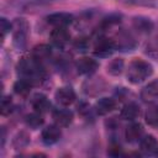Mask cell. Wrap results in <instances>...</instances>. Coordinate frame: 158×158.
Segmentation results:
<instances>
[{
    "mask_svg": "<svg viewBox=\"0 0 158 158\" xmlns=\"http://www.w3.org/2000/svg\"><path fill=\"white\" fill-rule=\"evenodd\" d=\"M16 69L20 78L28 80L32 85H40L46 79V72L42 63L35 59L32 56L21 58Z\"/></svg>",
    "mask_w": 158,
    "mask_h": 158,
    "instance_id": "6da1fadb",
    "label": "cell"
},
{
    "mask_svg": "<svg viewBox=\"0 0 158 158\" xmlns=\"http://www.w3.org/2000/svg\"><path fill=\"white\" fill-rule=\"evenodd\" d=\"M153 73V67L151 63L143 59H133L127 68V80L132 84H139L149 78Z\"/></svg>",
    "mask_w": 158,
    "mask_h": 158,
    "instance_id": "7a4b0ae2",
    "label": "cell"
},
{
    "mask_svg": "<svg viewBox=\"0 0 158 158\" xmlns=\"http://www.w3.org/2000/svg\"><path fill=\"white\" fill-rule=\"evenodd\" d=\"M28 23L25 19H16L12 22L11 32H12V40L15 47L19 49L25 48L26 41H27V35H28Z\"/></svg>",
    "mask_w": 158,
    "mask_h": 158,
    "instance_id": "3957f363",
    "label": "cell"
},
{
    "mask_svg": "<svg viewBox=\"0 0 158 158\" xmlns=\"http://www.w3.org/2000/svg\"><path fill=\"white\" fill-rule=\"evenodd\" d=\"M112 41H114L115 48L118 49V51H122V52L132 51V49H135L136 46H137L135 37L131 35V32H128V31L125 30V28L118 30V31L116 32V35L114 36Z\"/></svg>",
    "mask_w": 158,
    "mask_h": 158,
    "instance_id": "277c9868",
    "label": "cell"
},
{
    "mask_svg": "<svg viewBox=\"0 0 158 158\" xmlns=\"http://www.w3.org/2000/svg\"><path fill=\"white\" fill-rule=\"evenodd\" d=\"M115 49L116 48H115V44H114L112 38L106 37V36H99L95 40L94 46H93L94 54L96 57H101V58H105V57L111 56Z\"/></svg>",
    "mask_w": 158,
    "mask_h": 158,
    "instance_id": "5b68a950",
    "label": "cell"
},
{
    "mask_svg": "<svg viewBox=\"0 0 158 158\" xmlns=\"http://www.w3.org/2000/svg\"><path fill=\"white\" fill-rule=\"evenodd\" d=\"M62 136V131H60V126H58L57 123L53 125H48L42 130L41 133V139L46 146H52L54 143H57L59 141Z\"/></svg>",
    "mask_w": 158,
    "mask_h": 158,
    "instance_id": "8992f818",
    "label": "cell"
},
{
    "mask_svg": "<svg viewBox=\"0 0 158 158\" xmlns=\"http://www.w3.org/2000/svg\"><path fill=\"white\" fill-rule=\"evenodd\" d=\"M99 68V63L90 57H81L75 62V69L81 75H91Z\"/></svg>",
    "mask_w": 158,
    "mask_h": 158,
    "instance_id": "52a82bcc",
    "label": "cell"
},
{
    "mask_svg": "<svg viewBox=\"0 0 158 158\" xmlns=\"http://www.w3.org/2000/svg\"><path fill=\"white\" fill-rule=\"evenodd\" d=\"M49 40L57 48H63L69 43L70 33L67 31V27H54L49 35Z\"/></svg>",
    "mask_w": 158,
    "mask_h": 158,
    "instance_id": "ba28073f",
    "label": "cell"
},
{
    "mask_svg": "<svg viewBox=\"0 0 158 158\" xmlns=\"http://www.w3.org/2000/svg\"><path fill=\"white\" fill-rule=\"evenodd\" d=\"M54 99L60 105V106H69L72 105L75 99H77V95H75V91L70 88V86H62L59 88L56 94H54Z\"/></svg>",
    "mask_w": 158,
    "mask_h": 158,
    "instance_id": "9c48e42d",
    "label": "cell"
},
{
    "mask_svg": "<svg viewBox=\"0 0 158 158\" xmlns=\"http://www.w3.org/2000/svg\"><path fill=\"white\" fill-rule=\"evenodd\" d=\"M74 21V17L69 12H54L47 16V22L53 27H67Z\"/></svg>",
    "mask_w": 158,
    "mask_h": 158,
    "instance_id": "30bf717a",
    "label": "cell"
},
{
    "mask_svg": "<svg viewBox=\"0 0 158 158\" xmlns=\"http://www.w3.org/2000/svg\"><path fill=\"white\" fill-rule=\"evenodd\" d=\"M31 106L35 111L40 114H44L51 110V101L44 94L37 93L31 98Z\"/></svg>",
    "mask_w": 158,
    "mask_h": 158,
    "instance_id": "8fae6325",
    "label": "cell"
},
{
    "mask_svg": "<svg viewBox=\"0 0 158 158\" xmlns=\"http://www.w3.org/2000/svg\"><path fill=\"white\" fill-rule=\"evenodd\" d=\"M141 99L146 102H154L158 100V79L149 81L141 90Z\"/></svg>",
    "mask_w": 158,
    "mask_h": 158,
    "instance_id": "7c38bea8",
    "label": "cell"
},
{
    "mask_svg": "<svg viewBox=\"0 0 158 158\" xmlns=\"http://www.w3.org/2000/svg\"><path fill=\"white\" fill-rule=\"evenodd\" d=\"M54 122L60 127H67L73 121V112L69 109H56L52 112Z\"/></svg>",
    "mask_w": 158,
    "mask_h": 158,
    "instance_id": "4fadbf2b",
    "label": "cell"
},
{
    "mask_svg": "<svg viewBox=\"0 0 158 158\" xmlns=\"http://www.w3.org/2000/svg\"><path fill=\"white\" fill-rule=\"evenodd\" d=\"M139 148L144 154H156L158 151V141L152 135L142 136V138L139 139Z\"/></svg>",
    "mask_w": 158,
    "mask_h": 158,
    "instance_id": "5bb4252c",
    "label": "cell"
},
{
    "mask_svg": "<svg viewBox=\"0 0 158 158\" xmlns=\"http://www.w3.org/2000/svg\"><path fill=\"white\" fill-rule=\"evenodd\" d=\"M143 136V127L138 122H132L130 123L126 130H125V138L130 143L138 142Z\"/></svg>",
    "mask_w": 158,
    "mask_h": 158,
    "instance_id": "9a60e30c",
    "label": "cell"
},
{
    "mask_svg": "<svg viewBox=\"0 0 158 158\" xmlns=\"http://www.w3.org/2000/svg\"><path fill=\"white\" fill-rule=\"evenodd\" d=\"M116 107V100L112 98H100L96 102H95V112L98 115H107L109 112H111Z\"/></svg>",
    "mask_w": 158,
    "mask_h": 158,
    "instance_id": "2e32d148",
    "label": "cell"
},
{
    "mask_svg": "<svg viewBox=\"0 0 158 158\" xmlns=\"http://www.w3.org/2000/svg\"><path fill=\"white\" fill-rule=\"evenodd\" d=\"M138 115H139V106L135 101H130L125 104L120 112L121 118L127 120V121H133L135 118L138 117Z\"/></svg>",
    "mask_w": 158,
    "mask_h": 158,
    "instance_id": "e0dca14e",
    "label": "cell"
},
{
    "mask_svg": "<svg viewBox=\"0 0 158 158\" xmlns=\"http://www.w3.org/2000/svg\"><path fill=\"white\" fill-rule=\"evenodd\" d=\"M31 56L35 59H37L38 62L43 63L44 60L49 59V57L52 56V49H51V47L48 44H38V46H36L33 48Z\"/></svg>",
    "mask_w": 158,
    "mask_h": 158,
    "instance_id": "ac0fdd59",
    "label": "cell"
},
{
    "mask_svg": "<svg viewBox=\"0 0 158 158\" xmlns=\"http://www.w3.org/2000/svg\"><path fill=\"white\" fill-rule=\"evenodd\" d=\"M133 27L141 32V33H149L153 30V23L149 19L143 17V16H138V17H133Z\"/></svg>",
    "mask_w": 158,
    "mask_h": 158,
    "instance_id": "d6986e66",
    "label": "cell"
},
{
    "mask_svg": "<svg viewBox=\"0 0 158 158\" xmlns=\"http://www.w3.org/2000/svg\"><path fill=\"white\" fill-rule=\"evenodd\" d=\"M43 122H44V120L42 117V114H40L37 111L31 112V114H28V115L25 116V123H26V126L30 127V128H32V130L40 128L43 125Z\"/></svg>",
    "mask_w": 158,
    "mask_h": 158,
    "instance_id": "ffe728a7",
    "label": "cell"
},
{
    "mask_svg": "<svg viewBox=\"0 0 158 158\" xmlns=\"http://www.w3.org/2000/svg\"><path fill=\"white\" fill-rule=\"evenodd\" d=\"M32 86H33V85H32L28 80L20 78V79H19L17 81H15V84H14V91H15L17 95H20V96H27V95L30 94Z\"/></svg>",
    "mask_w": 158,
    "mask_h": 158,
    "instance_id": "44dd1931",
    "label": "cell"
},
{
    "mask_svg": "<svg viewBox=\"0 0 158 158\" xmlns=\"http://www.w3.org/2000/svg\"><path fill=\"white\" fill-rule=\"evenodd\" d=\"M144 118L149 126H158V105L157 104L151 105L146 110Z\"/></svg>",
    "mask_w": 158,
    "mask_h": 158,
    "instance_id": "7402d4cb",
    "label": "cell"
},
{
    "mask_svg": "<svg viewBox=\"0 0 158 158\" xmlns=\"http://www.w3.org/2000/svg\"><path fill=\"white\" fill-rule=\"evenodd\" d=\"M28 143H30V136L25 131H20L19 133H16V136L12 139V147L15 149L25 148V147H27Z\"/></svg>",
    "mask_w": 158,
    "mask_h": 158,
    "instance_id": "603a6c76",
    "label": "cell"
},
{
    "mask_svg": "<svg viewBox=\"0 0 158 158\" xmlns=\"http://www.w3.org/2000/svg\"><path fill=\"white\" fill-rule=\"evenodd\" d=\"M144 52L147 56L158 59V33L156 36H153L146 44Z\"/></svg>",
    "mask_w": 158,
    "mask_h": 158,
    "instance_id": "cb8c5ba5",
    "label": "cell"
},
{
    "mask_svg": "<svg viewBox=\"0 0 158 158\" xmlns=\"http://www.w3.org/2000/svg\"><path fill=\"white\" fill-rule=\"evenodd\" d=\"M123 70V60L120 59V58H115L109 62L107 64V73L116 77V75H120Z\"/></svg>",
    "mask_w": 158,
    "mask_h": 158,
    "instance_id": "d4e9b609",
    "label": "cell"
},
{
    "mask_svg": "<svg viewBox=\"0 0 158 158\" xmlns=\"http://www.w3.org/2000/svg\"><path fill=\"white\" fill-rule=\"evenodd\" d=\"M0 109H1V115H4V116L9 115V114L12 111V109H14V102H12L11 96H7V95H4V96H2Z\"/></svg>",
    "mask_w": 158,
    "mask_h": 158,
    "instance_id": "484cf974",
    "label": "cell"
},
{
    "mask_svg": "<svg viewBox=\"0 0 158 158\" xmlns=\"http://www.w3.org/2000/svg\"><path fill=\"white\" fill-rule=\"evenodd\" d=\"M11 27H12V22L7 21L5 17H1L0 19V31H1V40H4L6 37V35L11 31Z\"/></svg>",
    "mask_w": 158,
    "mask_h": 158,
    "instance_id": "4316f807",
    "label": "cell"
},
{
    "mask_svg": "<svg viewBox=\"0 0 158 158\" xmlns=\"http://www.w3.org/2000/svg\"><path fill=\"white\" fill-rule=\"evenodd\" d=\"M130 2L142 6H158V0H130Z\"/></svg>",
    "mask_w": 158,
    "mask_h": 158,
    "instance_id": "83f0119b",
    "label": "cell"
},
{
    "mask_svg": "<svg viewBox=\"0 0 158 158\" xmlns=\"http://www.w3.org/2000/svg\"><path fill=\"white\" fill-rule=\"evenodd\" d=\"M107 153H109L110 156H115V157L121 156V146L117 144V143L111 144V146H110V149L107 151Z\"/></svg>",
    "mask_w": 158,
    "mask_h": 158,
    "instance_id": "f1b7e54d",
    "label": "cell"
},
{
    "mask_svg": "<svg viewBox=\"0 0 158 158\" xmlns=\"http://www.w3.org/2000/svg\"><path fill=\"white\" fill-rule=\"evenodd\" d=\"M75 47L80 51H85L88 48V42L85 38H78L77 42H75Z\"/></svg>",
    "mask_w": 158,
    "mask_h": 158,
    "instance_id": "f546056e",
    "label": "cell"
},
{
    "mask_svg": "<svg viewBox=\"0 0 158 158\" xmlns=\"http://www.w3.org/2000/svg\"><path fill=\"white\" fill-rule=\"evenodd\" d=\"M156 154H157V156H158V151H157V153H156Z\"/></svg>",
    "mask_w": 158,
    "mask_h": 158,
    "instance_id": "4dcf8cb0",
    "label": "cell"
}]
</instances>
